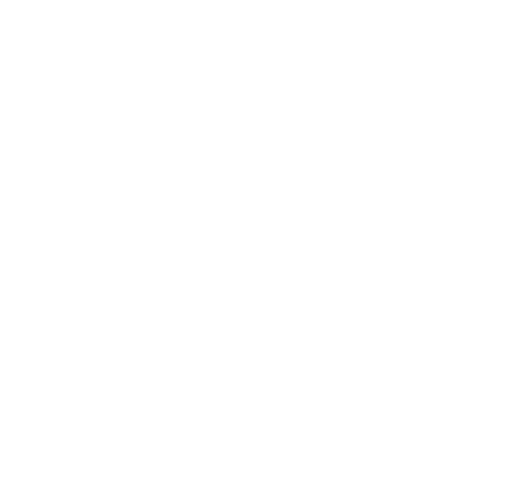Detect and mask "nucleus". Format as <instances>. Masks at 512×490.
<instances>
[]
</instances>
